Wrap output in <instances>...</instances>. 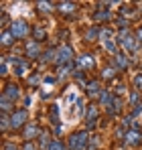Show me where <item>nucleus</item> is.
<instances>
[{
  "mask_svg": "<svg viewBox=\"0 0 142 150\" xmlns=\"http://www.w3.org/2000/svg\"><path fill=\"white\" fill-rule=\"evenodd\" d=\"M140 96H138V91H132V93H130V103H132V105H138V103H140Z\"/></svg>",
  "mask_w": 142,
  "mask_h": 150,
  "instance_id": "7c9ffc66",
  "label": "nucleus"
},
{
  "mask_svg": "<svg viewBox=\"0 0 142 150\" xmlns=\"http://www.w3.org/2000/svg\"><path fill=\"white\" fill-rule=\"evenodd\" d=\"M87 142H89V138H87L85 132H75V134L69 136V148L71 150H87Z\"/></svg>",
  "mask_w": 142,
  "mask_h": 150,
  "instance_id": "f257e3e1",
  "label": "nucleus"
},
{
  "mask_svg": "<svg viewBox=\"0 0 142 150\" xmlns=\"http://www.w3.org/2000/svg\"><path fill=\"white\" fill-rule=\"evenodd\" d=\"M120 45L126 51H136L138 49V39H134L130 30H122V35H120Z\"/></svg>",
  "mask_w": 142,
  "mask_h": 150,
  "instance_id": "f03ea898",
  "label": "nucleus"
},
{
  "mask_svg": "<svg viewBox=\"0 0 142 150\" xmlns=\"http://www.w3.org/2000/svg\"><path fill=\"white\" fill-rule=\"evenodd\" d=\"M57 73H59V77H67L71 73V65H59Z\"/></svg>",
  "mask_w": 142,
  "mask_h": 150,
  "instance_id": "393cba45",
  "label": "nucleus"
},
{
  "mask_svg": "<svg viewBox=\"0 0 142 150\" xmlns=\"http://www.w3.org/2000/svg\"><path fill=\"white\" fill-rule=\"evenodd\" d=\"M120 112H122V100H120V98H114V108L110 105V108H108V114L116 116V114H120Z\"/></svg>",
  "mask_w": 142,
  "mask_h": 150,
  "instance_id": "6ab92c4d",
  "label": "nucleus"
},
{
  "mask_svg": "<svg viewBox=\"0 0 142 150\" xmlns=\"http://www.w3.org/2000/svg\"><path fill=\"white\" fill-rule=\"evenodd\" d=\"M122 14H132V8H128V6H124V8H122Z\"/></svg>",
  "mask_w": 142,
  "mask_h": 150,
  "instance_id": "ea45409f",
  "label": "nucleus"
},
{
  "mask_svg": "<svg viewBox=\"0 0 142 150\" xmlns=\"http://www.w3.org/2000/svg\"><path fill=\"white\" fill-rule=\"evenodd\" d=\"M26 55L28 57H39L41 55V45L37 41H28L26 43Z\"/></svg>",
  "mask_w": 142,
  "mask_h": 150,
  "instance_id": "1a4fd4ad",
  "label": "nucleus"
},
{
  "mask_svg": "<svg viewBox=\"0 0 142 150\" xmlns=\"http://www.w3.org/2000/svg\"><path fill=\"white\" fill-rule=\"evenodd\" d=\"M10 33L14 35V39H23V37L28 35V25L24 21H14L10 25Z\"/></svg>",
  "mask_w": 142,
  "mask_h": 150,
  "instance_id": "20e7f679",
  "label": "nucleus"
},
{
  "mask_svg": "<svg viewBox=\"0 0 142 150\" xmlns=\"http://www.w3.org/2000/svg\"><path fill=\"white\" fill-rule=\"evenodd\" d=\"M0 41H2V47H10V45L14 43V35H12L10 30H4L2 37H0Z\"/></svg>",
  "mask_w": 142,
  "mask_h": 150,
  "instance_id": "ddd939ff",
  "label": "nucleus"
},
{
  "mask_svg": "<svg viewBox=\"0 0 142 150\" xmlns=\"http://www.w3.org/2000/svg\"><path fill=\"white\" fill-rule=\"evenodd\" d=\"M112 101H114V96H112L108 89H104V91H102V96H99V103L110 108V105H112Z\"/></svg>",
  "mask_w": 142,
  "mask_h": 150,
  "instance_id": "2eb2a0df",
  "label": "nucleus"
},
{
  "mask_svg": "<svg viewBox=\"0 0 142 150\" xmlns=\"http://www.w3.org/2000/svg\"><path fill=\"white\" fill-rule=\"evenodd\" d=\"M49 150H65V146H63V142H61V140H53V142H51V146H49Z\"/></svg>",
  "mask_w": 142,
  "mask_h": 150,
  "instance_id": "cd10ccee",
  "label": "nucleus"
},
{
  "mask_svg": "<svg viewBox=\"0 0 142 150\" xmlns=\"http://www.w3.org/2000/svg\"><path fill=\"white\" fill-rule=\"evenodd\" d=\"M102 91H104V89L99 87V83H97V81H89V83H87V96H89V98L102 96Z\"/></svg>",
  "mask_w": 142,
  "mask_h": 150,
  "instance_id": "9d476101",
  "label": "nucleus"
},
{
  "mask_svg": "<svg viewBox=\"0 0 142 150\" xmlns=\"http://www.w3.org/2000/svg\"><path fill=\"white\" fill-rule=\"evenodd\" d=\"M99 37H102V30H99L97 26L87 28V33H85V39H87V41H95V39H99Z\"/></svg>",
  "mask_w": 142,
  "mask_h": 150,
  "instance_id": "dca6fc26",
  "label": "nucleus"
},
{
  "mask_svg": "<svg viewBox=\"0 0 142 150\" xmlns=\"http://www.w3.org/2000/svg\"><path fill=\"white\" fill-rule=\"evenodd\" d=\"M2 96H6L10 101H16L21 98V87L18 85H14V83H10V85H6V89H4V93Z\"/></svg>",
  "mask_w": 142,
  "mask_h": 150,
  "instance_id": "0eeeda50",
  "label": "nucleus"
},
{
  "mask_svg": "<svg viewBox=\"0 0 142 150\" xmlns=\"http://www.w3.org/2000/svg\"><path fill=\"white\" fill-rule=\"evenodd\" d=\"M95 148H97V138L92 136V138H89V142H87V150H95Z\"/></svg>",
  "mask_w": 142,
  "mask_h": 150,
  "instance_id": "473e14b6",
  "label": "nucleus"
},
{
  "mask_svg": "<svg viewBox=\"0 0 142 150\" xmlns=\"http://www.w3.org/2000/svg\"><path fill=\"white\" fill-rule=\"evenodd\" d=\"M114 61H116V65H118L120 69H126V67L130 65V61H128V57H126L124 53H118V55L114 57Z\"/></svg>",
  "mask_w": 142,
  "mask_h": 150,
  "instance_id": "4468645a",
  "label": "nucleus"
},
{
  "mask_svg": "<svg viewBox=\"0 0 142 150\" xmlns=\"http://www.w3.org/2000/svg\"><path fill=\"white\" fill-rule=\"evenodd\" d=\"M108 18H112L110 10H95L94 12V21H108Z\"/></svg>",
  "mask_w": 142,
  "mask_h": 150,
  "instance_id": "a211bd4d",
  "label": "nucleus"
},
{
  "mask_svg": "<svg viewBox=\"0 0 142 150\" xmlns=\"http://www.w3.org/2000/svg\"><path fill=\"white\" fill-rule=\"evenodd\" d=\"M0 126H2V130H8V128H10V118H8L6 114H2V120H0Z\"/></svg>",
  "mask_w": 142,
  "mask_h": 150,
  "instance_id": "c85d7f7f",
  "label": "nucleus"
},
{
  "mask_svg": "<svg viewBox=\"0 0 142 150\" xmlns=\"http://www.w3.org/2000/svg\"><path fill=\"white\" fill-rule=\"evenodd\" d=\"M134 89H136V91L142 89V73H138L136 77H134Z\"/></svg>",
  "mask_w": 142,
  "mask_h": 150,
  "instance_id": "c756f323",
  "label": "nucleus"
},
{
  "mask_svg": "<svg viewBox=\"0 0 142 150\" xmlns=\"http://www.w3.org/2000/svg\"><path fill=\"white\" fill-rule=\"evenodd\" d=\"M104 47H106V51H110V53H116V55H118V47H116V43H114V41L104 43Z\"/></svg>",
  "mask_w": 142,
  "mask_h": 150,
  "instance_id": "bb28decb",
  "label": "nucleus"
},
{
  "mask_svg": "<svg viewBox=\"0 0 142 150\" xmlns=\"http://www.w3.org/2000/svg\"><path fill=\"white\" fill-rule=\"evenodd\" d=\"M37 136H41V132L35 124H28L24 128V138H37Z\"/></svg>",
  "mask_w": 142,
  "mask_h": 150,
  "instance_id": "f8f14e48",
  "label": "nucleus"
},
{
  "mask_svg": "<svg viewBox=\"0 0 142 150\" xmlns=\"http://www.w3.org/2000/svg\"><path fill=\"white\" fill-rule=\"evenodd\" d=\"M114 73H116V69H114V67H106V69H104V77H106V79H110V77H114Z\"/></svg>",
  "mask_w": 142,
  "mask_h": 150,
  "instance_id": "2f4dec72",
  "label": "nucleus"
},
{
  "mask_svg": "<svg viewBox=\"0 0 142 150\" xmlns=\"http://www.w3.org/2000/svg\"><path fill=\"white\" fill-rule=\"evenodd\" d=\"M95 120H97V108L95 105H89L87 112H85V122H87V128L89 130L95 126Z\"/></svg>",
  "mask_w": 142,
  "mask_h": 150,
  "instance_id": "6e6552de",
  "label": "nucleus"
},
{
  "mask_svg": "<svg viewBox=\"0 0 142 150\" xmlns=\"http://www.w3.org/2000/svg\"><path fill=\"white\" fill-rule=\"evenodd\" d=\"M95 65V59L92 55H81L77 59V67H94Z\"/></svg>",
  "mask_w": 142,
  "mask_h": 150,
  "instance_id": "9b49d317",
  "label": "nucleus"
},
{
  "mask_svg": "<svg viewBox=\"0 0 142 150\" xmlns=\"http://www.w3.org/2000/svg\"><path fill=\"white\" fill-rule=\"evenodd\" d=\"M124 140H126V144L128 146H138L142 142V136H140V132L138 130H128L126 132V136H124Z\"/></svg>",
  "mask_w": 142,
  "mask_h": 150,
  "instance_id": "423d86ee",
  "label": "nucleus"
},
{
  "mask_svg": "<svg viewBox=\"0 0 142 150\" xmlns=\"http://www.w3.org/2000/svg\"><path fill=\"white\" fill-rule=\"evenodd\" d=\"M118 26H120V28H122V30H126V26H128V21L120 16V18H118Z\"/></svg>",
  "mask_w": 142,
  "mask_h": 150,
  "instance_id": "e433bc0d",
  "label": "nucleus"
},
{
  "mask_svg": "<svg viewBox=\"0 0 142 150\" xmlns=\"http://www.w3.org/2000/svg\"><path fill=\"white\" fill-rule=\"evenodd\" d=\"M12 105H14V101H10L6 96H2V100H0V108H2V112L6 114L8 110H12Z\"/></svg>",
  "mask_w": 142,
  "mask_h": 150,
  "instance_id": "aec40b11",
  "label": "nucleus"
},
{
  "mask_svg": "<svg viewBox=\"0 0 142 150\" xmlns=\"http://www.w3.org/2000/svg\"><path fill=\"white\" fill-rule=\"evenodd\" d=\"M55 57H57V51H47V53L41 55V63H51Z\"/></svg>",
  "mask_w": 142,
  "mask_h": 150,
  "instance_id": "4be33fe9",
  "label": "nucleus"
},
{
  "mask_svg": "<svg viewBox=\"0 0 142 150\" xmlns=\"http://www.w3.org/2000/svg\"><path fill=\"white\" fill-rule=\"evenodd\" d=\"M26 118H28L26 110H16V112H12V116H10V128H21V126H24Z\"/></svg>",
  "mask_w": 142,
  "mask_h": 150,
  "instance_id": "39448f33",
  "label": "nucleus"
},
{
  "mask_svg": "<svg viewBox=\"0 0 142 150\" xmlns=\"http://www.w3.org/2000/svg\"><path fill=\"white\" fill-rule=\"evenodd\" d=\"M39 81H41V75H33V77H28V83H31V85H37Z\"/></svg>",
  "mask_w": 142,
  "mask_h": 150,
  "instance_id": "c9c22d12",
  "label": "nucleus"
},
{
  "mask_svg": "<svg viewBox=\"0 0 142 150\" xmlns=\"http://www.w3.org/2000/svg\"><path fill=\"white\" fill-rule=\"evenodd\" d=\"M138 41H142V26L138 28Z\"/></svg>",
  "mask_w": 142,
  "mask_h": 150,
  "instance_id": "79ce46f5",
  "label": "nucleus"
},
{
  "mask_svg": "<svg viewBox=\"0 0 142 150\" xmlns=\"http://www.w3.org/2000/svg\"><path fill=\"white\" fill-rule=\"evenodd\" d=\"M75 8H77V4H75V2H59V10H61V12H65V14L73 12Z\"/></svg>",
  "mask_w": 142,
  "mask_h": 150,
  "instance_id": "f3484780",
  "label": "nucleus"
},
{
  "mask_svg": "<svg viewBox=\"0 0 142 150\" xmlns=\"http://www.w3.org/2000/svg\"><path fill=\"white\" fill-rule=\"evenodd\" d=\"M45 35H47V33H45V28H43V26H37V28H35V41H37V43H39V41H43V39H45Z\"/></svg>",
  "mask_w": 142,
  "mask_h": 150,
  "instance_id": "b1692460",
  "label": "nucleus"
},
{
  "mask_svg": "<svg viewBox=\"0 0 142 150\" xmlns=\"http://www.w3.org/2000/svg\"><path fill=\"white\" fill-rule=\"evenodd\" d=\"M37 8H39V12H43V14L47 12V14H49V12L53 10V4H51V2H39Z\"/></svg>",
  "mask_w": 142,
  "mask_h": 150,
  "instance_id": "5701e85b",
  "label": "nucleus"
},
{
  "mask_svg": "<svg viewBox=\"0 0 142 150\" xmlns=\"http://www.w3.org/2000/svg\"><path fill=\"white\" fill-rule=\"evenodd\" d=\"M51 142H53V140H49L47 134H43V132H41V136H39V146H41V148H45V150H49Z\"/></svg>",
  "mask_w": 142,
  "mask_h": 150,
  "instance_id": "412c9836",
  "label": "nucleus"
},
{
  "mask_svg": "<svg viewBox=\"0 0 142 150\" xmlns=\"http://www.w3.org/2000/svg\"><path fill=\"white\" fill-rule=\"evenodd\" d=\"M0 73L8 75V65H6V59H2V65H0Z\"/></svg>",
  "mask_w": 142,
  "mask_h": 150,
  "instance_id": "f704fd0d",
  "label": "nucleus"
},
{
  "mask_svg": "<svg viewBox=\"0 0 142 150\" xmlns=\"http://www.w3.org/2000/svg\"><path fill=\"white\" fill-rule=\"evenodd\" d=\"M2 25H8V14H6V12L2 14Z\"/></svg>",
  "mask_w": 142,
  "mask_h": 150,
  "instance_id": "a19ab883",
  "label": "nucleus"
},
{
  "mask_svg": "<svg viewBox=\"0 0 142 150\" xmlns=\"http://www.w3.org/2000/svg\"><path fill=\"white\" fill-rule=\"evenodd\" d=\"M104 43H108V41H112V33L110 30H102V37H99Z\"/></svg>",
  "mask_w": 142,
  "mask_h": 150,
  "instance_id": "72a5a7b5",
  "label": "nucleus"
},
{
  "mask_svg": "<svg viewBox=\"0 0 142 150\" xmlns=\"http://www.w3.org/2000/svg\"><path fill=\"white\" fill-rule=\"evenodd\" d=\"M71 59H73V51H71L69 45H61L59 49H57V57H55V61L59 63V65H69Z\"/></svg>",
  "mask_w": 142,
  "mask_h": 150,
  "instance_id": "7ed1b4c3",
  "label": "nucleus"
},
{
  "mask_svg": "<svg viewBox=\"0 0 142 150\" xmlns=\"http://www.w3.org/2000/svg\"><path fill=\"white\" fill-rule=\"evenodd\" d=\"M4 150H18V148H16L12 142H6V144H4Z\"/></svg>",
  "mask_w": 142,
  "mask_h": 150,
  "instance_id": "4c0bfd02",
  "label": "nucleus"
},
{
  "mask_svg": "<svg viewBox=\"0 0 142 150\" xmlns=\"http://www.w3.org/2000/svg\"><path fill=\"white\" fill-rule=\"evenodd\" d=\"M51 122H53V124L59 122V108H57V105H51Z\"/></svg>",
  "mask_w": 142,
  "mask_h": 150,
  "instance_id": "a878e982",
  "label": "nucleus"
},
{
  "mask_svg": "<svg viewBox=\"0 0 142 150\" xmlns=\"http://www.w3.org/2000/svg\"><path fill=\"white\" fill-rule=\"evenodd\" d=\"M23 150H37V148H35V144H31V142H26V144L23 146Z\"/></svg>",
  "mask_w": 142,
  "mask_h": 150,
  "instance_id": "58836bf2",
  "label": "nucleus"
}]
</instances>
